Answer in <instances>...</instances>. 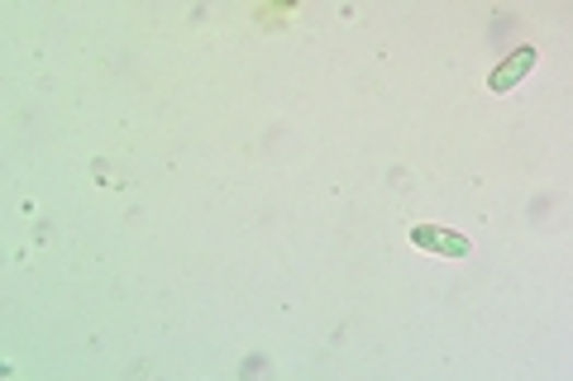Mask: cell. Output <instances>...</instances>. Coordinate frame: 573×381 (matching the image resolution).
<instances>
[{"label":"cell","instance_id":"1","mask_svg":"<svg viewBox=\"0 0 573 381\" xmlns=\"http://www.w3.org/2000/svg\"><path fill=\"white\" fill-rule=\"evenodd\" d=\"M536 62H540V52L530 48V44H521L516 52H506L498 68L488 72V86H492V91H512V86H521L530 72H536Z\"/></svg>","mask_w":573,"mask_h":381},{"label":"cell","instance_id":"2","mask_svg":"<svg viewBox=\"0 0 573 381\" xmlns=\"http://www.w3.org/2000/svg\"><path fill=\"white\" fill-rule=\"evenodd\" d=\"M411 243L421 253H440V258H468V239L459 229H445V225H416L411 229Z\"/></svg>","mask_w":573,"mask_h":381}]
</instances>
